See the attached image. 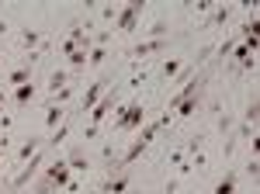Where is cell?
<instances>
[{"mask_svg":"<svg viewBox=\"0 0 260 194\" xmlns=\"http://www.w3.org/2000/svg\"><path fill=\"white\" fill-rule=\"evenodd\" d=\"M142 125H146V104H142L139 97L118 101V104H115V111H111V132L132 136V132H139Z\"/></svg>","mask_w":260,"mask_h":194,"instance_id":"1","label":"cell"},{"mask_svg":"<svg viewBox=\"0 0 260 194\" xmlns=\"http://www.w3.org/2000/svg\"><path fill=\"white\" fill-rule=\"evenodd\" d=\"M73 180V170H70V163L62 159V156H52L49 163H45V170L35 177V187L31 194H59L66 184Z\"/></svg>","mask_w":260,"mask_h":194,"instance_id":"2","label":"cell"},{"mask_svg":"<svg viewBox=\"0 0 260 194\" xmlns=\"http://www.w3.org/2000/svg\"><path fill=\"white\" fill-rule=\"evenodd\" d=\"M142 14H146V0H128V4H121L118 18H115V31H121V35H136Z\"/></svg>","mask_w":260,"mask_h":194,"instance_id":"3","label":"cell"},{"mask_svg":"<svg viewBox=\"0 0 260 194\" xmlns=\"http://www.w3.org/2000/svg\"><path fill=\"white\" fill-rule=\"evenodd\" d=\"M45 163H49V146H42L39 153H35L31 159H28V163H24L28 170H18V174H14V180H11V191H21L24 184H31V180H35V177L45 170Z\"/></svg>","mask_w":260,"mask_h":194,"instance_id":"4","label":"cell"},{"mask_svg":"<svg viewBox=\"0 0 260 194\" xmlns=\"http://www.w3.org/2000/svg\"><path fill=\"white\" fill-rule=\"evenodd\" d=\"M111 87H115V77H101V80H94V83H90V87L83 90V97H80V108H77V115H90V108H94V104H98V101H101L104 94H108Z\"/></svg>","mask_w":260,"mask_h":194,"instance_id":"5","label":"cell"},{"mask_svg":"<svg viewBox=\"0 0 260 194\" xmlns=\"http://www.w3.org/2000/svg\"><path fill=\"white\" fill-rule=\"evenodd\" d=\"M167 45H170V39H142V42H136V45H128L125 56H128V62H139V59H149V56L167 52Z\"/></svg>","mask_w":260,"mask_h":194,"instance_id":"6","label":"cell"},{"mask_svg":"<svg viewBox=\"0 0 260 194\" xmlns=\"http://www.w3.org/2000/svg\"><path fill=\"white\" fill-rule=\"evenodd\" d=\"M128 187H132V170H118V174L104 177L98 194H128Z\"/></svg>","mask_w":260,"mask_h":194,"instance_id":"7","label":"cell"},{"mask_svg":"<svg viewBox=\"0 0 260 194\" xmlns=\"http://www.w3.org/2000/svg\"><path fill=\"white\" fill-rule=\"evenodd\" d=\"M62 159L70 163V170H73V174H80V170L87 174V170H90V156H87V149H83V142H73V146L66 149Z\"/></svg>","mask_w":260,"mask_h":194,"instance_id":"8","label":"cell"},{"mask_svg":"<svg viewBox=\"0 0 260 194\" xmlns=\"http://www.w3.org/2000/svg\"><path fill=\"white\" fill-rule=\"evenodd\" d=\"M35 80V66H28V62H18L7 77H4V87L7 90H14V87H24V83H31Z\"/></svg>","mask_w":260,"mask_h":194,"instance_id":"9","label":"cell"},{"mask_svg":"<svg viewBox=\"0 0 260 194\" xmlns=\"http://www.w3.org/2000/svg\"><path fill=\"white\" fill-rule=\"evenodd\" d=\"M42 45H45V35H42L39 28H28V24H24V28L18 31V49L24 52V56L35 52V49H42Z\"/></svg>","mask_w":260,"mask_h":194,"instance_id":"10","label":"cell"},{"mask_svg":"<svg viewBox=\"0 0 260 194\" xmlns=\"http://www.w3.org/2000/svg\"><path fill=\"white\" fill-rule=\"evenodd\" d=\"M42 146H45V139H39V136H28V139H24V142L18 146V149H14V167L21 170V167H24V163H28L31 156L39 153Z\"/></svg>","mask_w":260,"mask_h":194,"instance_id":"11","label":"cell"},{"mask_svg":"<svg viewBox=\"0 0 260 194\" xmlns=\"http://www.w3.org/2000/svg\"><path fill=\"white\" fill-rule=\"evenodd\" d=\"M39 87H42L39 80H31V83H24V87H14V90H11V101H14V108H28V104L39 97Z\"/></svg>","mask_w":260,"mask_h":194,"instance_id":"12","label":"cell"},{"mask_svg":"<svg viewBox=\"0 0 260 194\" xmlns=\"http://www.w3.org/2000/svg\"><path fill=\"white\" fill-rule=\"evenodd\" d=\"M66 118H70V111H66V108H59V104H45V115H42V125H45L49 132H56V128H59V125L66 121Z\"/></svg>","mask_w":260,"mask_h":194,"instance_id":"13","label":"cell"},{"mask_svg":"<svg viewBox=\"0 0 260 194\" xmlns=\"http://www.w3.org/2000/svg\"><path fill=\"white\" fill-rule=\"evenodd\" d=\"M167 31H170V21L167 18H153L146 28H139V35H146V39H170Z\"/></svg>","mask_w":260,"mask_h":194,"instance_id":"14","label":"cell"},{"mask_svg":"<svg viewBox=\"0 0 260 194\" xmlns=\"http://www.w3.org/2000/svg\"><path fill=\"white\" fill-rule=\"evenodd\" d=\"M87 11H94V14H98L101 21H108V24H115V18H118V4H98V0H90Z\"/></svg>","mask_w":260,"mask_h":194,"instance_id":"15","label":"cell"},{"mask_svg":"<svg viewBox=\"0 0 260 194\" xmlns=\"http://www.w3.org/2000/svg\"><path fill=\"white\" fill-rule=\"evenodd\" d=\"M229 18H233V7H229V4H215L212 14H208V24H212V28H225Z\"/></svg>","mask_w":260,"mask_h":194,"instance_id":"16","label":"cell"},{"mask_svg":"<svg viewBox=\"0 0 260 194\" xmlns=\"http://www.w3.org/2000/svg\"><path fill=\"white\" fill-rule=\"evenodd\" d=\"M73 97H77V80H70V83H66V87H59L56 94H49V104H59V108H66Z\"/></svg>","mask_w":260,"mask_h":194,"instance_id":"17","label":"cell"},{"mask_svg":"<svg viewBox=\"0 0 260 194\" xmlns=\"http://www.w3.org/2000/svg\"><path fill=\"white\" fill-rule=\"evenodd\" d=\"M66 83H70V73H66L62 66H56V70L45 77V90H49V94H56V90H59V87H66Z\"/></svg>","mask_w":260,"mask_h":194,"instance_id":"18","label":"cell"},{"mask_svg":"<svg viewBox=\"0 0 260 194\" xmlns=\"http://www.w3.org/2000/svg\"><path fill=\"white\" fill-rule=\"evenodd\" d=\"M236 184H240V177H236V174H222V180H215L212 194H236Z\"/></svg>","mask_w":260,"mask_h":194,"instance_id":"19","label":"cell"},{"mask_svg":"<svg viewBox=\"0 0 260 194\" xmlns=\"http://www.w3.org/2000/svg\"><path fill=\"white\" fill-rule=\"evenodd\" d=\"M257 118H260V101L257 94L246 101V111H243V125H250V128H257Z\"/></svg>","mask_w":260,"mask_h":194,"instance_id":"20","label":"cell"},{"mask_svg":"<svg viewBox=\"0 0 260 194\" xmlns=\"http://www.w3.org/2000/svg\"><path fill=\"white\" fill-rule=\"evenodd\" d=\"M70 128H73V121L66 118V121H62V125L56 128V132H49V139H45V146H49V149H56V146H62V139L70 136Z\"/></svg>","mask_w":260,"mask_h":194,"instance_id":"21","label":"cell"},{"mask_svg":"<svg viewBox=\"0 0 260 194\" xmlns=\"http://www.w3.org/2000/svg\"><path fill=\"white\" fill-rule=\"evenodd\" d=\"M184 62L187 59H163V66H160V80H174L184 70Z\"/></svg>","mask_w":260,"mask_h":194,"instance_id":"22","label":"cell"},{"mask_svg":"<svg viewBox=\"0 0 260 194\" xmlns=\"http://www.w3.org/2000/svg\"><path fill=\"white\" fill-rule=\"evenodd\" d=\"M212 7H215L212 0H194V4H187V14H191V18H208Z\"/></svg>","mask_w":260,"mask_h":194,"instance_id":"23","label":"cell"},{"mask_svg":"<svg viewBox=\"0 0 260 194\" xmlns=\"http://www.w3.org/2000/svg\"><path fill=\"white\" fill-rule=\"evenodd\" d=\"M180 149H184V156H194V153H201V149H205V132H194V136L187 139V142H184Z\"/></svg>","mask_w":260,"mask_h":194,"instance_id":"24","label":"cell"},{"mask_svg":"<svg viewBox=\"0 0 260 194\" xmlns=\"http://www.w3.org/2000/svg\"><path fill=\"white\" fill-rule=\"evenodd\" d=\"M104 59H108V49L94 45V49L87 52V66H94V70H98V66H104Z\"/></svg>","mask_w":260,"mask_h":194,"instance_id":"25","label":"cell"},{"mask_svg":"<svg viewBox=\"0 0 260 194\" xmlns=\"http://www.w3.org/2000/svg\"><path fill=\"white\" fill-rule=\"evenodd\" d=\"M215 128H219L222 136H229V132H233V115H225V111H219V118H215Z\"/></svg>","mask_w":260,"mask_h":194,"instance_id":"26","label":"cell"},{"mask_svg":"<svg viewBox=\"0 0 260 194\" xmlns=\"http://www.w3.org/2000/svg\"><path fill=\"white\" fill-rule=\"evenodd\" d=\"M246 177H250V180L257 184V177H260V163H257V156H250V159H246Z\"/></svg>","mask_w":260,"mask_h":194,"instance_id":"27","label":"cell"},{"mask_svg":"<svg viewBox=\"0 0 260 194\" xmlns=\"http://www.w3.org/2000/svg\"><path fill=\"white\" fill-rule=\"evenodd\" d=\"M98 139H101V128H98V125H87L83 136H80V142H98Z\"/></svg>","mask_w":260,"mask_h":194,"instance_id":"28","label":"cell"},{"mask_svg":"<svg viewBox=\"0 0 260 194\" xmlns=\"http://www.w3.org/2000/svg\"><path fill=\"white\" fill-rule=\"evenodd\" d=\"M11 128H14V115H11V111H0V132L11 136Z\"/></svg>","mask_w":260,"mask_h":194,"instance_id":"29","label":"cell"},{"mask_svg":"<svg viewBox=\"0 0 260 194\" xmlns=\"http://www.w3.org/2000/svg\"><path fill=\"white\" fill-rule=\"evenodd\" d=\"M163 194H180V177H167V184H163Z\"/></svg>","mask_w":260,"mask_h":194,"instance_id":"30","label":"cell"},{"mask_svg":"<svg viewBox=\"0 0 260 194\" xmlns=\"http://www.w3.org/2000/svg\"><path fill=\"white\" fill-rule=\"evenodd\" d=\"M7 31H11V21H7V18H0V39H4Z\"/></svg>","mask_w":260,"mask_h":194,"instance_id":"31","label":"cell"},{"mask_svg":"<svg viewBox=\"0 0 260 194\" xmlns=\"http://www.w3.org/2000/svg\"><path fill=\"white\" fill-rule=\"evenodd\" d=\"M128 194H146V191H142V187H128Z\"/></svg>","mask_w":260,"mask_h":194,"instance_id":"32","label":"cell"},{"mask_svg":"<svg viewBox=\"0 0 260 194\" xmlns=\"http://www.w3.org/2000/svg\"><path fill=\"white\" fill-rule=\"evenodd\" d=\"M4 156H7V146H0V163H4Z\"/></svg>","mask_w":260,"mask_h":194,"instance_id":"33","label":"cell"},{"mask_svg":"<svg viewBox=\"0 0 260 194\" xmlns=\"http://www.w3.org/2000/svg\"><path fill=\"white\" fill-rule=\"evenodd\" d=\"M0 194H14V191H11V187H0Z\"/></svg>","mask_w":260,"mask_h":194,"instance_id":"34","label":"cell"},{"mask_svg":"<svg viewBox=\"0 0 260 194\" xmlns=\"http://www.w3.org/2000/svg\"><path fill=\"white\" fill-rule=\"evenodd\" d=\"M0 62H4V49H0Z\"/></svg>","mask_w":260,"mask_h":194,"instance_id":"35","label":"cell"}]
</instances>
